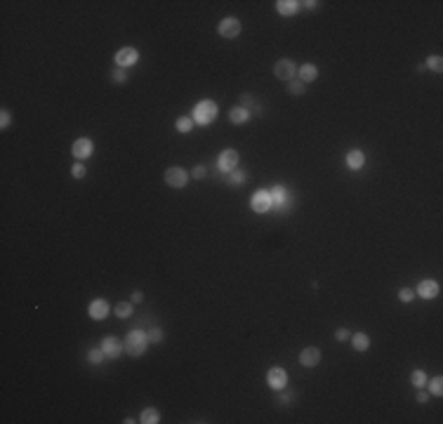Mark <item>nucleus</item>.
<instances>
[{
	"label": "nucleus",
	"mask_w": 443,
	"mask_h": 424,
	"mask_svg": "<svg viewBox=\"0 0 443 424\" xmlns=\"http://www.w3.org/2000/svg\"><path fill=\"white\" fill-rule=\"evenodd\" d=\"M217 104L214 102H210V99H203L200 104H196V108H194V123L196 125H203V127H208V125H213L214 123V118H217Z\"/></svg>",
	"instance_id": "1"
},
{
	"label": "nucleus",
	"mask_w": 443,
	"mask_h": 424,
	"mask_svg": "<svg viewBox=\"0 0 443 424\" xmlns=\"http://www.w3.org/2000/svg\"><path fill=\"white\" fill-rule=\"evenodd\" d=\"M149 344H151V342H149V335H146L144 330H132V333H127L123 347L130 356H142Z\"/></svg>",
	"instance_id": "2"
},
{
	"label": "nucleus",
	"mask_w": 443,
	"mask_h": 424,
	"mask_svg": "<svg viewBox=\"0 0 443 424\" xmlns=\"http://www.w3.org/2000/svg\"><path fill=\"white\" fill-rule=\"evenodd\" d=\"M243 31V24L238 21L236 17H224L219 24H217V33L222 35V38H238Z\"/></svg>",
	"instance_id": "3"
},
{
	"label": "nucleus",
	"mask_w": 443,
	"mask_h": 424,
	"mask_svg": "<svg viewBox=\"0 0 443 424\" xmlns=\"http://www.w3.org/2000/svg\"><path fill=\"white\" fill-rule=\"evenodd\" d=\"M165 184L172 189H184L189 184V172L184 167H168L165 170Z\"/></svg>",
	"instance_id": "4"
},
{
	"label": "nucleus",
	"mask_w": 443,
	"mask_h": 424,
	"mask_svg": "<svg viewBox=\"0 0 443 424\" xmlns=\"http://www.w3.org/2000/svg\"><path fill=\"white\" fill-rule=\"evenodd\" d=\"M274 76H276L278 80H283V83L295 80V76H297V66H295V61H290V59H278V61H276V66H274Z\"/></svg>",
	"instance_id": "5"
},
{
	"label": "nucleus",
	"mask_w": 443,
	"mask_h": 424,
	"mask_svg": "<svg viewBox=\"0 0 443 424\" xmlns=\"http://www.w3.org/2000/svg\"><path fill=\"white\" fill-rule=\"evenodd\" d=\"M238 151L236 149H224L222 153H219V158H217V167H219V172H231V170H236V165H238Z\"/></svg>",
	"instance_id": "6"
},
{
	"label": "nucleus",
	"mask_w": 443,
	"mask_h": 424,
	"mask_svg": "<svg viewBox=\"0 0 443 424\" xmlns=\"http://www.w3.org/2000/svg\"><path fill=\"white\" fill-rule=\"evenodd\" d=\"M71 153L76 156V158L80 160H88L92 153H94V144H92V139H88V137H80V139H76L73 141V146H71Z\"/></svg>",
	"instance_id": "7"
},
{
	"label": "nucleus",
	"mask_w": 443,
	"mask_h": 424,
	"mask_svg": "<svg viewBox=\"0 0 443 424\" xmlns=\"http://www.w3.org/2000/svg\"><path fill=\"white\" fill-rule=\"evenodd\" d=\"M269 194H271V205H276L278 210H288L292 205V196L288 194L285 186H281V184H276Z\"/></svg>",
	"instance_id": "8"
},
{
	"label": "nucleus",
	"mask_w": 443,
	"mask_h": 424,
	"mask_svg": "<svg viewBox=\"0 0 443 424\" xmlns=\"http://www.w3.org/2000/svg\"><path fill=\"white\" fill-rule=\"evenodd\" d=\"M250 205H252V210L260 212V214H264V212L271 210V194L264 191V189H260V191H255L252 198H250Z\"/></svg>",
	"instance_id": "9"
},
{
	"label": "nucleus",
	"mask_w": 443,
	"mask_h": 424,
	"mask_svg": "<svg viewBox=\"0 0 443 424\" xmlns=\"http://www.w3.org/2000/svg\"><path fill=\"white\" fill-rule=\"evenodd\" d=\"M137 59H139V52L135 50V47H123V50H118L116 52V66H121V69H130V66H135L137 64Z\"/></svg>",
	"instance_id": "10"
},
{
	"label": "nucleus",
	"mask_w": 443,
	"mask_h": 424,
	"mask_svg": "<svg viewBox=\"0 0 443 424\" xmlns=\"http://www.w3.org/2000/svg\"><path fill=\"white\" fill-rule=\"evenodd\" d=\"M266 384L274 389V391H283L288 384V372L283 368H271L266 372Z\"/></svg>",
	"instance_id": "11"
},
{
	"label": "nucleus",
	"mask_w": 443,
	"mask_h": 424,
	"mask_svg": "<svg viewBox=\"0 0 443 424\" xmlns=\"http://www.w3.org/2000/svg\"><path fill=\"white\" fill-rule=\"evenodd\" d=\"M123 344L116 339V337H104L102 339V351H104V356H107L108 361H116L121 353H123Z\"/></svg>",
	"instance_id": "12"
},
{
	"label": "nucleus",
	"mask_w": 443,
	"mask_h": 424,
	"mask_svg": "<svg viewBox=\"0 0 443 424\" xmlns=\"http://www.w3.org/2000/svg\"><path fill=\"white\" fill-rule=\"evenodd\" d=\"M88 314L90 318H94V320H104V318L108 316V302L107 300H92L88 306Z\"/></svg>",
	"instance_id": "13"
},
{
	"label": "nucleus",
	"mask_w": 443,
	"mask_h": 424,
	"mask_svg": "<svg viewBox=\"0 0 443 424\" xmlns=\"http://www.w3.org/2000/svg\"><path fill=\"white\" fill-rule=\"evenodd\" d=\"M300 363L304 365V368H316V365L321 363V349H316V347H306V349H302Z\"/></svg>",
	"instance_id": "14"
},
{
	"label": "nucleus",
	"mask_w": 443,
	"mask_h": 424,
	"mask_svg": "<svg viewBox=\"0 0 443 424\" xmlns=\"http://www.w3.org/2000/svg\"><path fill=\"white\" fill-rule=\"evenodd\" d=\"M417 295H420L422 300H431V297H436V295H439V283L431 281V278L420 281V285H417Z\"/></svg>",
	"instance_id": "15"
},
{
	"label": "nucleus",
	"mask_w": 443,
	"mask_h": 424,
	"mask_svg": "<svg viewBox=\"0 0 443 424\" xmlns=\"http://www.w3.org/2000/svg\"><path fill=\"white\" fill-rule=\"evenodd\" d=\"M363 163H366V156H363V151H358V149H351V151L347 153V167H349V170H361V167H363Z\"/></svg>",
	"instance_id": "16"
},
{
	"label": "nucleus",
	"mask_w": 443,
	"mask_h": 424,
	"mask_svg": "<svg viewBox=\"0 0 443 424\" xmlns=\"http://www.w3.org/2000/svg\"><path fill=\"white\" fill-rule=\"evenodd\" d=\"M229 121L233 125H245L250 121V111L248 108H243V106H236V108H231L229 111Z\"/></svg>",
	"instance_id": "17"
},
{
	"label": "nucleus",
	"mask_w": 443,
	"mask_h": 424,
	"mask_svg": "<svg viewBox=\"0 0 443 424\" xmlns=\"http://www.w3.org/2000/svg\"><path fill=\"white\" fill-rule=\"evenodd\" d=\"M297 73H300V80L304 85H306V83H314V80L319 78V69H316L314 64H304V66H300Z\"/></svg>",
	"instance_id": "18"
},
{
	"label": "nucleus",
	"mask_w": 443,
	"mask_h": 424,
	"mask_svg": "<svg viewBox=\"0 0 443 424\" xmlns=\"http://www.w3.org/2000/svg\"><path fill=\"white\" fill-rule=\"evenodd\" d=\"M276 10H278V15L290 17V15H295V12L300 10V2H297V0H278V2H276Z\"/></svg>",
	"instance_id": "19"
},
{
	"label": "nucleus",
	"mask_w": 443,
	"mask_h": 424,
	"mask_svg": "<svg viewBox=\"0 0 443 424\" xmlns=\"http://www.w3.org/2000/svg\"><path fill=\"white\" fill-rule=\"evenodd\" d=\"M351 347H354L356 351H368V347H370V337L366 335V333H356L351 337Z\"/></svg>",
	"instance_id": "20"
},
{
	"label": "nucleus",
	"mask_w": 443,
	"mask_h": 424,
	"mask_svg": "<svg viewBox=\"0 0 443 424\" xmlns=\"http://www.w3.org/2000/svg\"><path fill=\"white\" fill-rule=\"evenodd\" d=\"M139 422L142 424H156L160 422V412L156 408H144L142 415H139Z\"/></svg>",
	"instance_id": "21"
},
{
	"label": "nucleus",
	"mask_w": 443,
	"mask_h": 424,
	"mask_svg": "<svg viewBox=\"0 0 443 424\" xmlns=\"http://www.w3.org/2000/svg\"><path fill=\"white\" fill-rule=\"evenodd\" d=\"M427 382H429V377H427L425 370H412V375H410V384L415 389H425Z\"/></svg>",
	"instance_id": "22"
},
{
	"label": "nucleus",
	"mask_w": 443,
	"mask_h": 424,
	"mask_svg": "<svg viewBox=\"0 0 443 424\" xmlns=\"http://www.w3.org/2000/svg\"><path fill=\"white\" fill-rule=\"evenodd\" d=\"M175 127H177V132H182V135H189V132H191V127H194V118L179 116L177 123H175Z\"/></svg>",
	"instance_id": "23"
},
{
	"label": "nucleus",
	"mask_w": 443,
	"mask_h": 424,
	"mask_svg": "<svg viewBox=\"0 0 443 424\" xmlns=\"http://www.w3.org/2000/svg\"><path fill=\"white\" fill-rule=\"evenodd\" d=\"M227 182H229L231 186H238V184H245V182H248V175H245L243 170H231V175L227 177Z\"/></svg>",
	"instance_id": "24"
},
{
	"label": "nucleus",
	"mask_w": 443,
	"mask_h": 424,
	"mask_svg": "<svg viewBox=\"0 0 443 424\" xmlns=\"http://www.w3.org/2000/svg\"><path fill=\"white\" fill-rule=\"evenodd\" d=\"M132 304L130 302H121V304H116V309H113V314L118 318H127V316H132Z\"/></svg>",
	"instance_id": "25"
},
{
	"label": "nucleus",
	"mask_w": 443,
	"mask_h": 424,
	"mask_svg": "<svg viewBox=\"0 0 443 424\" xmlns=\"http://www.w3.org/2000/svg\"><path fill=\"white\" fill-rule=\"evenodd\" d=\"M425 69H431V71H436V73H441V71H443V59L439 57V54H431V57H427Z\"/></svg>",
	"instance_id": "26"
},
{
	"label": "nucleus",
	"mask_w": 443,
	"mask_h": 424,
	"mask_svg": "<svg viewBox=\"0 0 443 424\" xmlns=\"http://www.w3.org/2000/svg\"><path fill=\"white\" fill-rule=\"evenodd\" d=\"M104 358H107V356H104V351H102V347H99V349H90L88 351V361L92 363V365L104 363Z\"/></svg>",
	"instance_id": "27"
},
{
	"label": "nucleus",
	"mask_w": 443,
	"mask_h": 424,
	"mask_svg": "<svg viewBox=\"0 0 443 424\" xmlns=\"http://www.w3.org/2000/svg\"><path fill=\"white\" fill-rule=\"evenodd\" d=\"M288 92L295 94V97H300V94L306 92V85H304L302 80H290V83H288Z\"/></svg>",
	"instance_id": "28"
},
{
	"label": "nucleus",
	"mask_w": 443,
	"mask_h": 424,
	"mask_svg": "<svg viewBox=\"0 0 443 424\" xmlns=\"http://www.w3.org/2000/svg\"><path fill=\"white\" fill-rule=\"evenodd\" d=\"M111 78L118 83V85H123V83H127V69H121V66H116L113 69V73H111Z\"/></svg>",
	"instance_id": "29"
},
{
	"label": "nucleus",
	"mask_w": 443,
	"mask_h": 424,
	"mask_svg": "<svg viewBox=\"0 0 443 424\" xmlns=\"http://www.w3.org/2000/svg\"><path fill=\"white\" fill-rule=\"evenodd\" d=\"M429 384V389H431V396H441L443 394V379L441 377H434L431 382H427Z\"/></svg>",
	"instance_id": "30"
},
{
	"label": "nucleus",
	"mask_w": 443,
	"mask_h": 424,
	"mask_svg": "<svg viewBox=\"0 0 443 424\" xmlns=\"http://www.w3.org/2000/svg\"><path fill=\"white\" fill-rule=\"evenodd\" d=\"M85 175H88V167H85L83 163H76V165L71 167V177H73V179H83Z\"/></svg>",
	"instance_id": "31"
},
{
	"label": "nucleus",
	"mask_w": 443,
	"mask_h": 424,
	"mask_svg": "<svg viewBox=\"0 0 443 424\" xmlns=\"http://www.w3.org/2000/svg\"><path fill=\"white\" fill-rule=\"evenodd\" d=\"M149 342H151V344L163 342V330H160V328H151V330H149Z\"/></svg>",
	"instance_id": "32"
},
{
	"label": "nucleus",
	"mask_w": 443,
	"mask_h": 424,
	"mask_svg": "<svg viewBox=\"0 0 443 424\" xmlns=\"http://www.w3.org/2000/svg\"><path fill=\"white\" fill-rule=\"evenodd\" d=\"M10 123H12V116H10V111L2 108V111H0V125H2V130L10 127Z\"/></svg>",
	"instance_id": "33"
},
{
	"label": "nucleus",
	"mask_w": 443,
	"mask_h": 424,
	"mask_svg": "<svg viewBox=\"0 0 443 424\" xmlns=\"http://www.w3.org/2000/svg\"><path fill=\"white\" fill-rule=\"evenodd\" d=\"M412 297H415V292H412V290H408V288L398 290V300L401 302H412Z\"/></svg>",
	"instance_id": "34"
},
{
	"label": "nucleus",
	"mask_w": 443,
	"mask_h": 424,
	"mask_svg": "<svg viewBox=\"0 0 443 424\" xmlns=\"http://www.w3.org/2000/svg\"><path fill=\"white\" fill-rule=\"evenodd\" d=\"M205 175H208V172H205V167H203V165H196L194 170H191V177H194V179H203Z\"/></svg>",
	"instance_id": "35"
},
{
	"label": "nucleus",
	"mask_w": 443,
	"mask_h": 424,
	"mask_svg": "<svg viewBox=\"0 0 443 424\" xmlns=\"http://www.w3.org/2000/svg\"><path fill=\"white\" fill-rule=\"evenodd\" d=\"M335 337L339 339V342H344V339H349V330H344V328H339L335 333Z\"/></svg>",
	"instance_id": "36"
},
{
	"label": "nucleus",
	"mask_w": 443,
	"mask_h": 424,
	"mask_svg": "<svg viewBox=\"0 0 443 424\" xmlns=\"http://www.w3.org/2000/svg\"><path fill=\"white\" fill-rule=\"evenodd\" d=\"M427 401H429V394H427L425 389H420L417 391V403H427Z\"/></svg>",
	"instance_id": "37"
},
{
	"label": "nucleus",
	"mask_w": 443,
	"mask_h": 424,
	"mask_svg": "<svg viewBox=\"0 0 443 424\" xmlns=\"http://www.w3.org/2000/svg\"><path fill=\"white\" fill-rule=\"evenodd\" d=\"M304 7H309V10H314V7H319V2H314V0H309V2H300Z\"/></svg>",
	"instance_id": "38"
},
{
	"label": "nucleus",
	"mask_w": 443,
	"mask_h": 424,
	"mask_svg": "<svg viewBox=\"0 0 443 424\" xmlns=\"http://www.w3.org/2000/svg\"><path fill=\"white\" fill-rule=\"evenodd\" d=\"M132 302H137V304H139V302H144V295H142V292H135V295H132Z\"/></svg>",
	"instance_id": "39"
},
{
	"label": "nucleus",
	"mask_w": 443,
	"mask_h": 424,
	"mask_svg": "<svg viewBox=\"0 0 443 424\" xmlns=\"http://www.w3.org/2000/svg\"><path fill=\"white\" fill-rule=\"evenodd\" d=\"M290 398H292V394H283V396H281V401H283V403H290Z\"/></svg>",
	"instance_id": "40"
}]
</instances>
